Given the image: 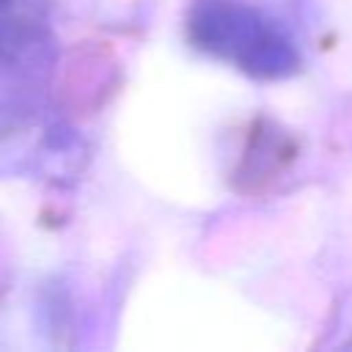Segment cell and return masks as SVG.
Listing matches in <instances>:
<instances>
[{"label": "cell", "mask_w": 352, "mask_h": 352, "mask_svg": "<svg viewBox=\"0 0 352 352\" xmlns=\"http://www.w3.org/2000/svg\"><path fill=\"white\" fill-rule=\"evenodd\" d=\"M187 36L201 52L258 80L300 69V44L289 22L258 0H190Z\"/></svg>", "instance_id": "6da1fadb"}, {"label": "cell", "mask_w": 352, "mask_h": 352, "mask_svg": "<svg viewBox=\"0 0 352 352\" xmlns=\"http://www.w3.org/2000/svg\"><path fill=\"white\" fill-rule=\"evenodd\" d=\"M55 41L41 0H0V135L41 99Z\"/></svg>", "instance_id": "7a4b0ae2"}]
</instances>
